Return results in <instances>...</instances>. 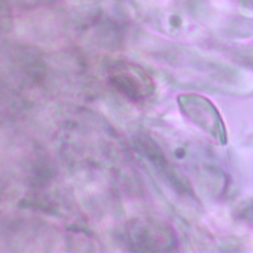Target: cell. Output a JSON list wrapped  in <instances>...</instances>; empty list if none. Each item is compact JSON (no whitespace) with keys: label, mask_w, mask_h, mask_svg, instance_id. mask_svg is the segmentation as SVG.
I'll list each match as a JSON object with an SVG mask.
<instances>
[{"label":"cell","mask_w":253,"mask_h":253,"mask_svg":"<svg viewBox=\"0 0 253 253\" xmlns=\"http://www.w3.org/2000/svg\"><path fill=\"white\" fill-rule=\"evenodd\" d=\"M181 108L184 113L205 131L214 138L223 139L225 134L221 118L213 105L199 95H186L181 97Z\"/></svg>","instance_id":"1"}]
</instances>
